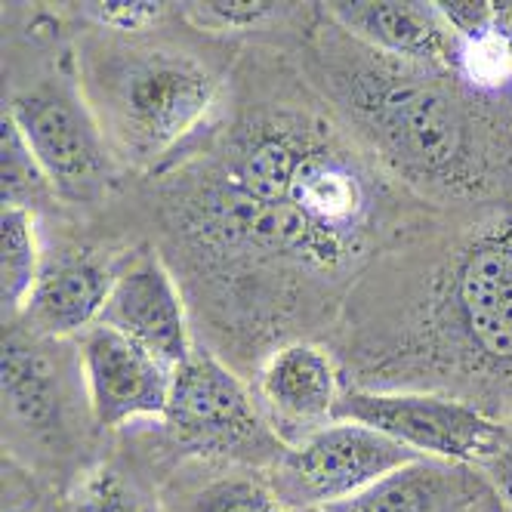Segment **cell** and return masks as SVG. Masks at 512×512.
<instances>
[{
	"label": "cell",
	"mask_w": 512,
	"mask_h": 512,
	"mask_svg": "<svg viewBox=\"0 0 512 512\" xmlns=\"http://www.w3.org/2000/svg\"><path fill=\"white\" fill-rule=\"evenodd\" d=\"M331 90L383 158L411 182L454 198L503 189L512 176V142L454 68L392 59L331 68Z\"/></svg>",
	"instance_id": "6da1fadb"
},
{
	"label": "cell",
	"mask_w": 512,
	"mask_h": 512,
	"mask_svg": "<svg viewBox=\"0 0 512 512\" xmlns=\"http://www.w3.org/2000/svg\"><path fill=\"white\" fill-rule=\"evenodd\" d=\"M272 10H275V4H192V16L201 25H216V28L256 25Z\"/></svg>",
	"instance_id": "ffe728a7"
},
{
	"label": "cell",
	"mask_w": 512,
	"mask_h": 512,
	"mask_svg": "<svg viewBox=\"0 0 512 512\" xmlns=\"http://www.w3.org/2000/svg\"><path fill=\"white\" fill-rule=\"evenodd\" d=\"M44 256L34 232V213L4 207L0 213V303L7 315H22L34 284H38Z\"/></svg>",
	"instance_id": "9a60e30c"
},
{
	"label": "cell",
	"mask_w": 512,
	"mask_h": 512,
	"mask_svg": "<svg viewBox=\"0 0 512 512\" xmlns=\"http://www.w3.org/2000/svg\"><path fill=\"white\" fill-rule=\"evenodd\" d=\"M334 420L371 426L417 457L475 463L503 448V429L469 401L432 392H364L340 395Z\"/></svg>",
	"instance_id": "5b68a950"
},
{
	"label": "cell",
	"mask_w": 512,
	"mask_h": 512,
	"mask_svg": "<svg viewBox=\"0 0 512 512\" xmlns=\"http://www.w3.org/2000/svg\"><path fill=\"white\" fill-rule=\"evenodd\" d=\"M491 475H494V488L497 494L506 500V506H512V448H500L491 457Z\"/></svg>",
	"instance_id": "603a6c76"
},
{
	"label": "cell",
	"mask_w": 512,
	"mask_h": 512,
	"mask_svg": "<svg viewBox=\"0 0 512 512\" xmlns=\"http://www.w3.org/2000/svg\"><path fill=\"white\" fill-rule=\"evenodd\" d=\"M118 272L90 250H59L44 260L38 284L22 309L34 337H71L87 334L99 324L102 309L112 297Z\"/></svg>",
	"instance_id": "8fae6325"
},
{
	"label": "cell",
	"mask_w": 512,
	"mask_h": 512,
	"mask_svg": "<svg viewBox=\"0 0 512 512\" xmlns=\"http://www.w3.org/2000/svg\"><path fill=\"white\" fill-rule=\"evenodd\" d=\"M170 429L195 448L219 454H281L256 414L241 380L204 349H192L189 358L173 368Z\"/></svg>",
	"instance_id": "52a82bcc"
},
{
	"label": "cell",
	"mask_w": 512,
	"mask_h": 512,
	"mask_svg": "<svg viewBox=\"0 0 512 512\" xmlns=\"http://www.w3.org/2000/svg\"><path fill=\"white\" fill-rule=\"evenodd\" d=\"M192 512H287V506L260 482L229 479L204 488L192 500Z\"/></svg>",
	"instance_id": "e0dca14e"
},
{
	"label": "cell",
	"mask_w": 512,
	"mask_h": 512,
	"mask_svg": "<svg viewBox=\"0 0 512 512\" xmlns=\"http://www.w3.org/2000/svg\"><path fill=\"white\" fill-rule=\"evenodd\" d=\"M438 10H442L463 50H479L491 44L494 4H488V0H448V4H438Z\"/></svg>",
	"instance_id": "ac0fdd59"
},
{
	"label": "cell",
	"mask_w": 512,
	"mask_h": 512,
	"mask_svg": "<svg viewBox=\"0 0 512 512\" xmlns=\"http://www.w3.org/2000/svg\"><path fill=\"white\" fill-rule=\"evenodd\" d=\"M0 186H4V207L31 210L44 204L56 189L44 167L28 149V142L10 112L4 108V121H0Z\"/></svg>",
	"instance_id": "2e32d148"
},
{
	"label": "cell",
	"mask_w": 512,
	"mask_h": 512,
	"mask_svg": "<svg viewBox=\"0 0 512 512\" xmlns=\"http://www.w3.org/2000/svg\"><path fill=\"white\" fill-rule=\"evenodd\" d=\"M260 392L269 408L287 423L334 420V408L340 401L331 358L309 343H290L278 349L260 374Z\"/></svg>",
	"instance_id": "5bb4252c"
},
{
	"label": "cell",
	"mask_w": 512,
	"mask_h": 512,
	"mask_svg": "<svg viewBox=\"0 0 512 512\" xmlns=\"http://www.w3.org/2000/svg\"><path fill=\"white\" fill-rule=\"evenodd\" d=\"M213 93L207 65L164 47H118L87 68V102L105 139L136 161L176 145L207 115Z\"/></svg>",
	"instance_id": "7a4b0ae2"
},
{
	"label": "cell",
	"mask_w": 512,
	"mask_h": 512,
	"mask_svg": "<svg viewBox=\"0 0 512 512\" xmlns=\"http://www.w3.org/2000/svg\"><path fill=\"white\" fill-rule=\"evenodd\" d=\"M4 426L10 445H62L68 435V377L53 340L4 337Z\"/></svg>",
	"instance_id": "9c48e42d"
},
{
	"label": "cell",
	"mask_w": 512,
	"mask_h": 512,
	"mask_svg": "<svg viewBox=\"0 0 512 512\" xmlns=\"http://www.w3.org/2000/svg\"><path fill=\"white\" fill-rule=\"evenodd\" d=\"M7 112L59 195L71 201L99 195L108 179V139L81 90L47 81L19 93Z\"/></svg>",
	"instance_id": "8992f818"
},
{
	"label": "cell",
	"mask_w": 512,
	"mask_h": 512,
	"mask_svg": "<svg viewBox=\"0 0 512 512\" xmlns=\"http://www.w3.org/2000/svg\"><path fill=\"white\" fill-rule=\"evenodd\" d=\"M81 512H142L139 500L127 491V485L112 472H99L87 482Z\"/></svg>",
	"instance_id": "d6986e66"
},
{
	"label": "cell",
	"mask_w": 512,
	"mask_h": 512,
	"mask_svg": "<svg viewBox=\"0 0 512 512\" xmlns=\"http://www.w3.org/2000/svg\"><path fill=\"white\" fill-rule=\"evenodd\" d=\"M438 331L469 374L512 386V216L457 253L438 297Z\"/></svg>",
	"instance_id": "3957f363"
},
{
	"label": "cell",
	"mask_w": 512,
	"mask_h": 512,
	"mask_svg": "<svg viewBox=\"0 0 512 512\" xmlns=\"http://www.w3.org/2000/svg\"><path fill=\"white\" fill-rule=\"evenodd\" d=\"M303 512H327V509H303Z\"/></svg>",
	"instance_id": "cb8c5ba5"
},
{
	"label": "cell",
	"mask_w": 512,
	"mask_h": 512,
	"mask_svg": "<svg viewBox=\"0 0 512 512\" xmlns=\"http://www.w3.org/2000/svg\"><path fill=\"white\" fill-rule=\"evenodd\" d=\"M331 16L352 41L392 59L457 68L466 56L438 4H331Z\"/></svg>",
	"instance_id": "7c38bea8"
},
{
	"label": "cell",
	"mask_w": 512,
	"mask_h": 512,
	"mask_svg": "<svg viewBox=\"0 0 512 512\" xmlns=\"http://www.w3.org/2000/svg\"><path fill=\"white\" fill-rule=\"evenodd\" d=\"M81 380L93 423L118 429L139 417H164L173 368L112 327H90L81 337Z\"/></svg>",
	"instance_id": "ba28073f"
},
{
	"label": "cell",
	"mask_w": 512,
	"mask_h": 512,
	"mask_svg": "<svg viewBox=\"0 0 512 512\" xmlns=\"http://www.w3.org/2000/svg\"><path fill=\"white\" fill-rule=\"evenodd\" d=\"M491 47L506 53L512 59V0L494 4V31H491Z\"/></svg>",
	"instance_id": "7402d4cb"
},
{
	"label": "cell",
	"mask_w": 512,
	"mask_h": 512,
	"mask_svg": "<svg viewBox=\"0 0 512 512\" xmlns=\"http://www.w3.org/2000/svg\"><path fill=\"white\" fill-rule=\"evenodd\" d=\"M84 7L99 25L121 28V31H136L161 13L158 4H84Z\"/></svg>",
	"instance_id": "44dd1931"
},
{
	"label": "cell",
	"mask_w": 512,
	"mask_h": 512,
	"mask_svg": "<svg viewBox=\"0 0 512 512\" xmlns=\"http://www.w3.org/2000/svg\"><path fill=\"white\" fill-rule=\"evenodd\" d=\"M99 324L112 327L145 352H152L167 368L182 364L195 349L189 340L179 290L155 256H142L118 272Z\"/></svg>",
	"instance_id": "30bf717a"
},
{
	"label": "cell",
	"mask_w": 512,
	"mask_h": 512,
	"mask_svg": "<svg viewBox=\"0 0 512 512\" xmlns=\"http://www.w3.org/2000/svg\"><path fill=\"white\" fill-rule=\"evenodd\" d=\"M414 460H420L414 451L371 426L331 420L278 454L272 491L287 512L331 509Z\"/></svg>",
	"instance_id": "277c9868"
},
{
	"label": "cell",
	"mask_w": 512,
	"mask_h": 512,
	"mask_svg": "<svg viewBox=\"0 0 512 512\" xmlns=\"http://www.w3.org/2000/svg\"><path fill=\"white\" fill-rule=\"evenodd\" d=\"M491 494L469 463L420 457L327 512H472Z\"/></svg>",
	"instance_id": "4fadbf2b"
}]
</instances>
